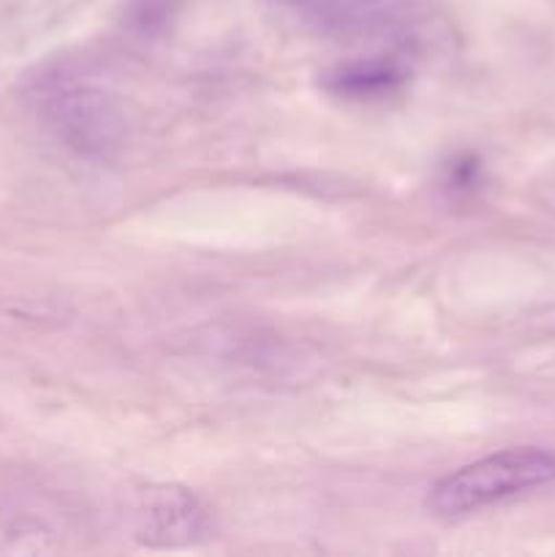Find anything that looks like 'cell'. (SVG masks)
I'll use <instances>...</instances> for the list:
<instances>
[{
	"mask_svg": "<svg viewBox=\"0 0 555 557\" xmlns=\"http://www.w3.org/2000/svg\"><path fill=\"white\" fill-rule=\"evenodd\" d=\"M403 82V69L392 60H365L337 69L330 76V90L348 98H375Z\"/></svg>",
	"mask_w": 555,
	"mask_h": 557,
	"instance_id": "5b68a950",
	"label": "cell"
},
{
	"mask_svg": "<svg viewBox=\"0 0 555 557\" xmlns=\"http://www.w3.org/2000/svg\"><path fill=\"white\" fill-rule=\"evenodd\" d=\"M207 515L199 500L177 487H152L136 506V533L152 547H180L205 539Z\"/></svg>",
	"mask_w": 555,
	"mask_h": 557,
	"instance_id": "277c9868",
	"label": "cell"
},
{
	"mask_svg": "<svg viewBox=\"0 0 555 557\" xmlns=\"http://www.w3.org/2000/svg\"><path fill=\"white\" fill-rule=\"evenodd\" d=\"M278 14L324 38H370L397 27L406 0H267Z\"/></svg>",
	"mask_w": 555,
	"mask_h": 557,
	"instance_id": "3957f363",
	"label": "cell"
},
{
	"mask_svg": "<svg viewBox=\"0 0 555 557\" xmlns=\"http://www.w3.org/2000/svg\"><path fill=\"white\" fill-rule=\"evenodd\" d=\"M38 107L54 136L76 156L103 161L123 147L125 109L109 87L58 71L38 79Z\"/></svg>",
	"mask_w": 555,
	"mask_h": 557,
	"instance_id": "6da1fadb",
	"label": "cell"
},
{
	"mask_svg": "<svg viewBox=\"0 0 555 557\" xmlns=\"http://www.w3.org/2000/svg\"><path fill=\"white\" fill-rule=\"evenodd\" d=\"M550 482H555L553 451L522 446L457 468L430 490L428 506L444 520H460Z\"/></svg>",
	"mask_w": 555,
	"mask_h": 557,
	"instance_id": "7a4b0ae2",
	"label": "cell"
}]
</instances>
